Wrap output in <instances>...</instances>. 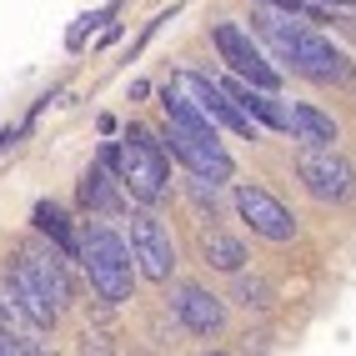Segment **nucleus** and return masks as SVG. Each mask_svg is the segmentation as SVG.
Returning a JSON list of instances; mask_svg holds the SVG:
<instances>
[{
    "mask_svg": "<svg viewBox=\"0 0 356 356\" xmlns=\"http://www.w3.org/2000/svg\"><path fill=\"white\" fill-rule=\"evenodd\" d=\"M256 31L266 35L271 51L286 60L296 76H306V81H316V86H341V81L351 76L346 56H341L331 40H321L316 31H306L301 20H286V15L261 10V15H256Z\"/></svg>",
    "mask_w": 356,
    "mask_h": 356,
    "instance_id": "1",
    "label": "nucleus"
},
{
    "mask_svg": "<svg viewBox=\"0 0 356 356\" xmlns=\"http://www.w3.org/2000/svg\"><path fill=\"white\" fill-rule=\"evenodd\" d=\"M76 251H81V266L90 276V286L101 291V301H111V306L131 301V291H136V261H131V246L111 226H101V221L81 226V246Z\"/></svg>",
    "mask_w": 356,
    "mask_h": 356,
    "instance_id": "2",
    "label": "nucleus"
},
{
    "mask_svg": "<svg viewBox=\"0 0 356 356\" xmlns=\"http://www.w3.org/2000/svg\"><path fill=\"white\" fill-rule=\"evenodd\" d=\"M115 181L140 201V206H156L165 196V181H171V165H165V151L151 131L131 126L126 140L115 146Z\"/></svg>",
    "mask_w": 356,
    "mask_h": 356,
    "instance_id": "3",
    "label": "nucleus"
},
{
    "mask_svg": "<svg viewBox=\"0 0 356 356\" xmlns=\"http://www.w3.org/2000/svg\"><path fill=\"white\" fill-rule=\"evenodd\" d=\"M165 140H171L176 161H181L191 176H201V181H211V186H221V181L236 176L226 146L216 140V126H176V121H165Z\"/></svg>",
    "mask_w": 356,
    "mask_h": 356,
    "instance_id": "4",
    "label": "nucleus"
},
{
    "mask_svg": "<svg viewBox=\"0 0 356 356\" xmlns=\"http://www.w3.org/2000/svg\"><path fill=\"white\" fill-rule=\"evenodd\" d=\"M296 176L306 186V196L321 206H346L356 196V171H351V161L337 156V146H306L296 156Z\"/></svg>",
    "mask_w": 356,
    "mask_h": 356,
    "instance_id": "5",
    "label": "nucleus"
},
{
    "mask_svg": "<svg viewBox=\"0 0 356 356\" xmlns=\"http://www.w3.org/2000/svg\"><path fill=\"white\" fill-rule=\"evenodd\" d=\"M171 86H176V90H181V96L191 101V106H201V111H206L216 126L236 131L241 140H256V121H251V115H246L241 106L231 101V90H226L221 81L201 76V70H176V81H171Z\"/></svg>",
    "mask_w": 356,
    "mask_h": 356,
    "instance_id": "6",
    "label": "nucleus"
},
{
    "mask_svg": "<svg viewBox=\"0 0 356 356\" xmlns=\"http://www.w3.org/2000/svg\"><path fill=\"white\" fill-rule=\"evenodd\" d=\"M131 261H136V271L146 276V281H171V271H176L171 231H165L151 211L131 216Z\"/></svg>",
    "mask_w": 356,
    "mask_h": 356,
    "instance_id": "7",
    "label": "nucleus"
},
{
    "mask_svg": "<svg viewBox=\"0 0 356 356\" xmlns=\"http://www.w3.org/2000/svg\"><path fill=\"white\" fill-rule=\"evenodd\" d=\"M211 40H216L221 60H226V65H231L241 81H251V86H261V90H276V86H281L276 65L256 51V40H251L241 26H216V31H211Z\"/></svg>",
    "mask_w": 356,
    "mask_h": 356,
    "instance_id": "8",
    "label": "nucleus"
},
{
    "mask_svg": "<svg viewBox=\"0 0 356 356\" xmlns=\"http://www.w3.org/2000/svg\"><path fill=\"white\" fill-rule=\"evenodd\" d=\"M236 211H241V221L261 236V241H291L296 236V216L286 206H281L271 191H261V186H241V191H236Z\"/></svg>",
    "mask_w": 356,
    "mask_h": 356,
    "instance_id": "9",
    "label": "nucleus"
},
{
    "mask_svg": "<svg viewBox=\"0 0 356 356\" xmlns=\"http://www.w3.org/2000/svg\"><path fill=\"white\" fill-rule=\"evenodd\" d=\"M15 266L35 281V286H40V296L51 301L56 312L70 301V276H65V251H60V246H56V251H26V256L15 261Z\"/></svg>",
    "mask_w": 356,
    "mask_h": 356,
    "instance_id": "10",
    "label": "nucleus"
},
{
    "mask_svg": "<svg viewBox=\"0 0 356 356\" xmlns=\"http://www.w3.org/2000/svg\"><path fill=\"white\" fill-rule=\"evenodd\" d=\"M176 316L186 321V331H196V337H216L226 326V306H221V296H211L201 286H176Z\"/></svg>",
    "mask_w": 356,
    "mask_h": 356,
    "instance_id": "11",
    "label": "nucleus"
},
{
    "mask_svg": "<svg viewBox=\"0 0 356 356\" xmlns=\"http://www.w3.org/2000/svg\"><path fill=\"white\" fill-rule=\"evenodd\" d=\"M226 90H231V101L241 106L246 115H256V121H266L271 131H286V111H281L276 101H271V90H261V86H251V81H226Z\"/></svg>",
    "mask_w": 356,
    "mask_h": 356,
    "instance_id": "12",
    "label": "nucleus"
},
{
    "mask_svg": "<svg viewBox=\"0 0 356 356\" xmlns=\"http://www.w3.org/2000/svg\"><path fill=\"white\" fill-rule=\"evenodd\" d=\"M286 131L296 136V140H306V146H337V121H331L326 111H316V106H291L286 111Z\"/></svg>",
    "mask_w": 356,
    "mask_h": 356,
    "instance_id": "13",
    "label": "nucleus"
},
{
    "mask_svg": "<svg viewBox=\"0 0 356 356\" xmlns=\"http://www.w3.org/2000/svg\"><path fill=\"white\" fill-rule=\"evenodd\" d=\"M201 256H206V266H216L226 276H236L246 266V246L236 241V236H226V231H206L201 236Z\"/></svg>",
    "mask_w": 356,
    "mask_h": 356,
    "instance_id": "14",
    "label": "nucleus"
},
{
    "mask_svg": "<svg viewBox=\"0 0 356 356\" xmlns=\"http://www.w3.org/2000/svg\"><path fill=\"white\" fill-rule=\"evenodd\" d=\"M81 206L90 211H121V191H115V181L106 176V165H90L81 176Z\"/></svg>",
    "mask_w": 356,
    "mask_h": 356,
    "instance_id": "15",
    "label": "nucleus"
},
{
    "mask_svg": "<svg viewBox=\"0 0 356 356\" xmlns=\"http://www.w3.org/2000/svg\"><path fill=\"white\" fill-rule=\"evenodd\" d=\"M35 231H40V236H51V241H56L65 256H76V246H81V236L70 231L65 211H60V206H51V201H40V206H35Z\"/></svg>",
    "mask_w": 356,
    "mask_h": 356,
    "instance_id": "16",
    "label": "nucleus"
},
{
    "mask_svg": "<svg viewBox=\"0 0 356 356\" xmlns=\"http://www.w3.org/2000/svg\"><path fill=\"white\" fill-rule=\"evenodd\" d=\"M236 276H241V271H236ZM236 306H246V312L271 306V286H266V281H256V276H241V281H236Z\"/></svg>",
    "mask_w": 356,
    "mask_h": 356,
    "instance_id": "17",
    "label": "nucleus"
},
{
    "mask_svg": "<svg viewBox=\"0 0 356 356\" xmlns=\"http://www.w3.org/2000/svg\"><path fill=\"white\" fill-rule=\"evenodd\" d=\"M266 6H276V10H286V15H296V10H301V0H266Z\"/></svg>",
    "mask_w": 356,
    "mask_h": 356,
    "instance_id": "18",
    "label": "nucleus"
},
{
    "mask_svg": "<svg viewBox=\"0 0 356 356\" xmlns=\"http://www.w3.org/2000/svg\"><path fill=\"white\" fill-rule=\"evenodd\" d=\"M321 6H356V0H321Z\"/></svg>",
    "mask_w": 356,
    "mask_h": 356,
    "instance_id": "19",
    "label": "nucleus"
}]
</instances>
